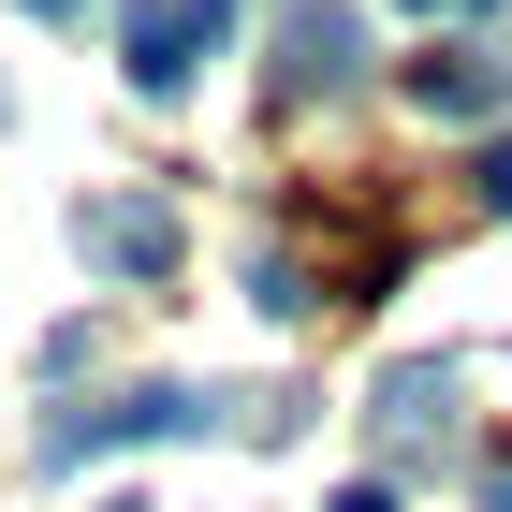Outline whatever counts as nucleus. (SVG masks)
I'll list each match as a JSON object with an SVG mask.
<instances>
[{
    "instance_id": "obj_6",
    "label": "nucleus",
    "mask_w": 512,
    "mask_h": 512,
    "mask_svg": "<svg viewBox=\"0 0 512 512\" xmlns=\"http://www.w3.org/2000/svg\"><path fill=\"white\" fill-rule=\"evenodd\" d=\"M454 439V366H381V454Z\"/></svg>"
},
{
    "instance_id": "obj_8",
    "label": "nucleus",
    "mask_w": 512,
    "mask_h": 512,
    "mask_svg": "<svg viewBox=\"0 0 512 512\" xmlns=\"http://www.w3.org/2000/svg\"><path fill=\"white\" fill-rule=\"evenodd\" d=\"M337 512H395V483H337Z\"/></svg>"
},
{
    "instance_id": "obj_2",
    "label": "nucleus",
    "mask_w": 512,
    "mask_h": 512,
    "mask_svg": "<svg viewBox=\"0 0 512 512\" xmlns=\"http://www.w3.org/2000/svg\"><path fill=\"white\" fill-rule=\"evenodd\" d=\"M220 30H235V0H147V15L118 30V59H132V88H147V103H176V88H191V59H205Z\"/></svg>"
},
{
    "instance_id": "obj_4",
    "label": "nucleus",
    "mask_w": 512,
    "mask_h": 512,
    "mask_svg": "<svg viewBox=\"0 0 512 512\" xmlns=\"http://www.w3.org/2000/svg\"><path fill=\"white\" fill-rule=\"evenodd\" d=\"M74 249H88L103 278H161V264H176V205H161V191H103V205L74 220Z\"/></svg>"
},
{
    "instance_id": "obj_10",
    "label": "nucleus",
    "mask_w": 512,
    "mask_h": 512,
    "mask_svg": "<svg viewBox=\"0 0 512 512\" xmlns=\"http://www.w3.org/2000/svg\"><path fill=\"white\" fill-rule=\"evenodd\" d=\"M410 15H483V0H410Z\"/></svg>"
},
{
    "instance_id": "obj_1",
    "label": "nucleus",
    "mask_w": 512,
    "mask_h": 512,
    "mask_svg": "<svg viewBox=\"0 0 512 512\" xmlns=\"http://www.w3.org/2000/svg\"><path fill=\"white\" fill-rule=\"evenodd\" d=\"M205 425H220V395L147 381V395H118V410H74V425H44V469H74V454H118V439H205Z\"/></svg>"
},
{
    "instance_id": "obj_5",
    "label": "nucleus",
    "mask_w": 512,
    "mask_h": 512,
    "mask_svg": "<svg viewBox=\"0 0 512 512\" xmlns=\"http://www.w3.org/2000/svg\"><path fill=\"white\" fill-rule=\"evenodd\" d=\"M410 103H425L439 132H469V118L512 103V59H498V44H425V59H410Z\"/></svg>"
},
{
    "instance_id": "obj_11",
    "label": "nucleus",
    "mask_w": 512,
    "mask_h": 512,
    "mask_svg": "<svg viewBox=\"0 0 512 512\" xmlns=\"http://www.w3.org/2000/svg\"><path fill=\"white\" fill-rule=\"evenodd\" d=\"M30 15H74V0H30Z\"/></svg>"
},
{
    "instance_id": "obj_7",
    "label": "nucleus",
    "mask_w": 512,
    "mask_h": 512,
    "mask_svg": "<svg viewBox=\"0 0 512 512\" xmlns=\"http://www.w3.org/2000/svg\"><path fill=\"white\" fill-rule=\"evenodd\" d=\"M469 205H483V220H498V205H512V132H498V147L469 161Z\"/></svg>"
},
{
    "instance_id": "obj_9",
    "label": "nucleus",
    "mask_w": 512,
    "mask_h": 512,
    "mask_svg": "<svg viewBox=\"0 0 512 512\" xmlns=\"http://www.w3.org/2000/svg\"><path fill=\"white\" fill-rule=\"evenodd\" d=\"M483 512H512V454H498V469H483Z\"/></svg>"
},
{
    "instance_id": "obj_3",
    "label": "nucleus",
    "mask_w": 512,
    "mask_h": 512,
    "mask_svg": "<svg viewBox=\"0 0 512 512\" xmlns=\"http://www.w3.org/2000/svg\"><path fill=\"white\" fill-rule=\"evenodd\" d=\"M352 74H366V15H352V0H293V15H278V103L352 88Z\"/></svg>"
}]
</instances>
